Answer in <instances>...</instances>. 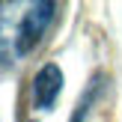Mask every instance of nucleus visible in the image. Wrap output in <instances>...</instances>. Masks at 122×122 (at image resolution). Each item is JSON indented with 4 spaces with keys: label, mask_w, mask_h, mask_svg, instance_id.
Instances as JSON below:
<instances>
[{
    "label": "nucleus",
    "mask_w": 122,
    "mask_h": 122,
    "mask_svg": "<svg viewBox=\"0 0 122 122\" xmlns=\"http://www.w3.org/2000/svg\"><path fill=\"white\" fill-rule=\"evenodd\" d=\"M54 15H57V3H48V0L27 6L21 24H18V33H15V51L18 54H30L33 51V48L42 42L45 30L51 27Z\"/></svg>",
    "instance_id": "nucleus-1"
},
{
    "label": "nucleus",
    "mask_w": 122,
    "mask_h": 122,
    "mask_svg": "<svg viewBox=\"0 0 122 122\" xmlns=\"http://www.w3.org/2000/svg\"><path fill=\"white\" fill-rule=\"evenodd\" d=\"M63 83H66V77L60 71V66L57 63H45L33 77V104L39 110H51L54 101L63 92Z\"/></svg>",
    "instance_id": "nucleus-2"
},
{
    "label": "nucleus",
    "mask_w": 122,
    "mask_h": 122,
    "mask_svg": "<svg viewBox=\"0 0 122 122\" xmlns=\"http://www.w3.org/2000/svg\"><path fill=\"white\" fill-rule=\"evenodd\" d=\"M9 63V45H6V39L0 36V66H6Z\"/></svg>",
    "instance_id": "nucleus-3"
}]
</instances>
